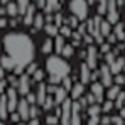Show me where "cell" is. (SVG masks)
Returning a JSON list of instances; mask_svg holds the SVG:
<instances>
[{
	"mask_svg": "<svg viewBox=\"0 0 125 125\" xmlns=\"http://www.w3.org/2000/svg\"><path fill=\"white\" fill-rule=\"evenodd\" d=\"M100 32L103 34L105 37H108L110 32H112V24L108 21H102V24H100Z\"/></svg>",
	"mask_w": 125,
	"mask_h": 125,
	"instance_id": "cell-27",
	"label": "cell"
},
{
	"mask_svg": "<svg viewBox=\"0 0 125 125\" xmlns=\"http://www.w3.org/2000/svg\"><path fill=\"white\" fill-rule=\"evenodd\" d=\"M17 112H19V115H21L22 120H29V118H31V103L27 102V98H22V100H19Z\"/></svg>",
	"mask_w": 125,
	"mask_h": 125,
	"instance_id": "cell-10",
	"label": "cell"
},
{
	"mask_svg": "<svg viewBox=\"0 0 125 125\" xmlns=\"http://www.w3.org/2000/svg\"><path fill=\"white\" fill-rule=\"evenodd\" d=\"M96 2H103V0H96Z\"/></svg>",
	"mask_w": 125,
	"mask_h": 125,
	"instance_id": "cell-55",
	"label": "cell"
},
{
	"mask_svg": "<svg viewBox=\"0 0 125 125\" xmlns=\"http://www.w3.org/2000/svg\"><path fill=\"white\" fill-rule=\"evenodd\" d=\"M37 69H39V68H37V64L32 61L31 64H29V66H27V74H29V76H32V74H34V73H36Z\"/></svg>",
	"mask_w": 125,
	"mask_h": 125,
	"instance_id": "cell-35",
	"label": "cell"
},
{
	"mask_svg": "<svg viewBox=\"0 0 125 125\" xmlns=\"http://www.w3.org/2000/svg\"><path fill=\"white\" fill-rule=\"evenodd\" d=\"M0 64H2V68H3L5 71H14V69H15V66H17L15 61H14L9 54H5V56H2V58H0Z\"/></svg>",
	"mask_w": 125,
	"mask_h": 125,
	"instance_id": "cell-16",
	"label": "cell"
},
{
	"mask_svg": "<svg viewBox=\"0 0 125 125\" xmlns=\"http://www.w3.org/2000/svg\"><path fill=\"white\" fill-rule=\"evenodd\" d=\"M117 41H118V39H117L115 34H110V36H108V44H115Z\"/></svg>",
	"mask_w": 125,
	"mask_h": 125,
	"instance_id": "cell-47",
	"label": "cell"
},
{
	"mask_svg": "<svg viewBox=\"0 0 125 125\" xmlns=\"http://www.w3.org/2000/svg\"><path fill=\"white\" fill-rule=\"evenodd\" d=\"M66 98H68V90H66L64 86H58L56 91H54V106L61 105Z\"/></svg>",
	"mask_w": 125,
	"mask_h": 125,
	"instance_id": "cell-14",
	"label": "cell"
},
{
	"mask_svg": "<svg viewBox=\"0 0 125 125\" xmlns=\"http://www.w3.org/2000/svg\"><path fill=\"white\" fill-rule=\"evenodd\" d=\"M17 91H19V95H24V96L31 91V78H29L27 73L19 78V81H17Z\"/></svg>",
	"mask_w": 125,
	"mask_h": 125,
	"instance_id": "cell-8",
	"label": "cell"
},
{
	"mask_svg": "<svg viewBox=\"0 0 125 125\" xmlns=\"http://www.w3.org/2000/svg\"><path fill=\"white\" fill-rule=\"evenodd\" d=\"M124 64H125V59H124V58H118V59H115V61L110 64V69H112V73H113V74H118V73L124 69Z\"/></svg>",
	"mask_w": 125,
	"mask_h": 125,
	"instance_id": "cell-20",
	"label": "cell"
},
{
	"mask_svg": "<svg viewBox=\"0 0 125 125\" xmlns=\"http://www.w3.org/2000/svg\"><path fill=\"white\" fill-rule=\"evenodd\" d=\"M100 81L105 84V88H110L113 84V73H112L108 64L100 66Z\"/></svg>",
	"mask_w": 125,
	"mask_h": 125,
	"instance_id": "cell-7",
	"label": "cell"
},
{
	"mask_svg": "<svg viewBox=\"0 0 125 125\" xmlns=\"http://www.w3.org/2000/svg\"><path fill=\"white\" fill-rule=\"evenodd\" d=\"M118 95H120V86H118V84L113 83L108 90H106V98H108V100H117Z\"/></svg>",
	"mask_w": 125,
	"mask_h": 125,
	"instance_id": "cell-21",
	"label": "cell"
},
{
	"mask_svg": "<svg viewBox=\"0 0 125 125\" xmlns=\"http://www.w3.org/2000/svg\"><path fill=\"white\" fill-rule=\"evenodd\" d=\"M37 115H39V108L36 105H31V118H37Z\"/></svg>",
	"mask_w": 125,
	"mask_h": 125,
	"instance_id": "cell-44",
	"label": "cell"
},
{
	"mask_svg": "<svg viewBox=\"0 0 125 125\" xmlns=\"http://www.w3.org/2000/svg\"><path fill=\"white\" fill-rule=\"evenodd\" d=\"M71 115H73V98H66L61 103V125H71Z\"/></svg>",
	"mask_w": 125,
	"mask_h": 125,
	"instance_id": "cell-4",
	"label": "cell"
},
{
	"mask_svg": "<svg viewBox=\"0 0 125 125\" xmlns=\"http://www.w3.org/2000/svg\"><path fill=\"white\" fill-rule=\"evenodd\" d=\"M113 106H115L113 100H108V98H106V102L102 105V110H103V113H110V112L113 110Z\"/></svg>",
	"mask_w": 125,
	"mask_h": 125,
	"instance_id": "cell-30",
	"label": "cell"
},
{
	"mask_svg": "<svg viewBox=\"0 0 125 125\" xmlns=\"http://www.w3.org/2000/svg\"><path fill=\"white\" fill-rule=\"evenodd\" d=\"M9 103H7V95H0V120H5L9 117Z\"/></svg>",
	"mask_w": 125,
	"mask_h": 125,
	"instance_id": "cell-17",
	"label": "cell"
},
{
	"mask_svg": "<svg viewBox=\"0 0 125 125\" xmlns=\"http://www.w3.org/2000/svg\"><path fill=\"white\" fill-rule=\"evenodd\" d=\"M5 90H7V81L5 80H0V95H3Z\"/></svg>",
	"mask_w": 125,
	"mask_h": 125,
	"instance_id": "cell-46",
	"label": "cell"
},
{
	"mask_svg": "<svg viewBox=\"0 0 125 125\" xmlns=\"http://www.w3.org/2000/svg\"><path fill=\"white\" fill-rule=\"evenodd\" d=\"M27 125H41V122H39L37 118H31V120H29V124H27Z\"/></svg>",
	"mask_w": 125,
	"mask_h": 125,
	"instance_id": "cell-50",
	"label": "cell"
},
{
	"mask_svg": "<svg viewBox=\"0 0 125 125\" xmlns=\"http://www.w3.org/2000/svg\"><path fill=\"white\" fill-rule=\"evenodd\" d=\"M10 120L14 122V124H19L22 118H21V115H19V112H12L10 113Z\"/></svg>",
	"mask_w": 125,
	"mask_h": 125,
	"instance_id": "cell-43",
	"label": "cell"
},
{
	"mask_svg": "<svg viewBox=\"0 0 125 125\" xmlns=\"http://www.w3.org/2000/svg\"><path fill=\"white\" fill-rule=\"evenodd\" d=\"M46 3H47V0H36V5H37L39 9H42V7H46Z\"/></svg>",
	"mask_w": 125,
	"mask_h": 125,
	"instance_id": "cell-49",
	"label": "cell"
},
{
	"mask_svg": "<svg viewBox=\"0 0 125 125\" xmlns=\"http://www.w3.org/2000/svg\"><path fill=\"white\" fill-rule=\"evenodd\" d=\"M3 71H5V69H3L2 64H0V80H3Z\"/></svg>",
	"mask_w": 125,
	"mask_h": 125,
	"instance_id": "cell-52",
	"label": "cell"
},
{
	"mask_svg": "<svg viewBox=\"0 0 125 125\" xmlns=\"http://www.w3.org/2000/svg\"><path fill=\"white\" fill-rule=\"evenodd\" d=\"M58 122H59V117L58 115H47L46 117V124L47 125H58Z\"/></svg>",
	"mask_w": 125,
	"mask_h": 125,
	"instance_id": "cell-33",
	"label": "cell"
},
{
	"mask_svg": "<svg viewBox=\"0 0 125 125\" xmlns=\"http://www.w3.org/2000/svg\"><path fill=\"white\" fill-rule=\"evenodd\" d=\"M84 93V84L80 81V83H74L73 88H71V98L73 100H80Z\"/></svg>",
	"mask_w": 125,
	"mask_h": 125,
	"instance_id": "cell-18",
	"label": "cell"
},
{
	"mask_svg": "<svg viewBox=\"0 0 125 125\" xmlns=\"http://www.w3.org/2000/svg\"><path fill=\"white\" fill-rule=\"evenodd\" d=\"M100 124H102L100 115L98 117H90V120H88V125H100Z\"/></svg>",
	"mask_w": 125,
	"mask_h": 125,
	"instance_id": "cell-42",
	"label": "cell"
},
{
	"mask_svg": "<svg viewBox=\"0 0 125 125\" xmlns=\"http://www.w3.org/2000/svg\"><path fill=\"white\" fill-rule=\"evenodd\" d=\"M124 102H125V91H120V95H118L117 100H115V106H117V108H122V106H124Z\"/></svg>",
	"mask_w": 125,
	"mask_h": 125,
	"instance_id": "cell-32",
	"label": "cell"
},
{
	"mask_svg": "<svg viewBox=\"0 0 125 125\" xmlns=\"http://www.w3.org/2000/svg\"><path fill=\"white\" fill-rule=\"evenodd\" d=\"M42 52H44V54H51V51H52V49H54V41H52V39H51V37H47V39H46V41L42 42Z\"/></svg>",
	"mask_w": 125,
	"mask_h": 125,
	"instance_id": "cell-25",
	"label": "cell"
},
{
	"mask_svg": "<svg viewBox=\"0 0 125 125\" xmlns=\"http://www.w3.org/2000/svg\"><path fill=\"white\" fill-rule=\"evenodd\" d=\"M68 9H69L71 15H74L78 21H86L88 19V14H90L88 0H69Z\"/></svg>",
	"mask_w": 125,
	"mask_h": 125,
	"instance_id": "cell-3",
	"label": "cell"
},
{
	"mask_svg": "<svg viewBox=\"0 0 125 125\" xmlns=\"http://www.w3.org/2000/svg\"><path fill=\"white\" fill-rule=\"evenodd\" d=\"M105 58H106V62H108V64H112V62L115 61V52H106Z\"/></svg>",
	"mask_w": 125,
	"mask_h": 125,
	"instance_id": "cell-45",
	"label": "cell"
},
{
	"mask_svg": "<svg viewBox=\"0 0 125 125\" xmlns=\"http://www.w3.org/2000/svg\"><path fill=\"white\" fill-rule=\"evenodd\" d=\"M7 25V22H5V19H0V27H5Z\"/></svg>",
	"mask_w": 125,
	"mask_h": 125,
	"instance_id": "cell-53",
	"label": "cell"
},
{
	"mask_svg": "<svg viewBox=\"0 0 125 125\" xmlns=\"http://www.w3.org/2000/svg\"><path fill=\"white\" fill-rule=\"evenodd\" d=\"M112 124V117H103L102 118V125H110Z\"/></svg>",
	"mask_w": 125,
	"mask_h": 125,
	"instance_id": "cell-48",
	"label": "cell"
},
{
	"mask_svg": "<svg viewBox=\"0 0 125 125\" xmlns=\"http://www.w3.org/2000/svg\"><path fill=\"white\" fill-rule=\"evenodd\" d=\"M124 117L117 115V117H112V125H124Z\"/></svg>",
	"mask_w": 125,
	"mask_h": 125,
	"instance_id": "cell-39",
	"label": "cell"
},
{
	"mask_svg": "<svg viewBox=\"0 0 125 125\" xmlns=\"http://www.w3.org/2000/svg\"><path fill=\"white\" fill-rule=\"evenodd\" d=\"M113 83H115V84H118V86L125 84V76H122V74L118 73V74H117V76L113 78Z\"/></svg>",
	"mask_w": 125,
	"mask_h": 125,
	"instance_id": "cell-36",
	"label": "cell"
},
{
	"mask_svg": "<svg viewBox=\"0 0 125 125\" xmlns=\"http://www.w3.org/2000/svg\"><path fill=\"white\" fill-rule=\"evenodd\" d=\"M7 15H10V17H15V15H21L19 14V7H17V3L15 2H9L7 3Z\"/></svg>",
	"mask_w": 125,
	"mask_h": 125,
	"instance_id": "cell-23",
	"label": "cell"
},
{
	"mask_svg": "<svg viewBox=\"0 0 125 125\" xmlns=\"http://www.w3.org/2000/svg\"><path fill=\"white\" fill-rule=\"evenodd\" d=\"M32 27H34V31H41V29H44V15H42V14H36V19H34Z\"/></svg>",
	"mask_w": 125,
	"mask_h": 125,
	"instance_id": "cell-26",
	"label": "cell"
},
{
	"mask_svg": "<svg viewBox=\"0 0 125 125\" xmlns=\"http://www.w3.org/2000/svg\"><path fill=\"white\" fill-rule=\"evenodd\" d=\"M125 27H124V24L122 22H117L115 24V29H113V34L117 36V39L118 41H124L125 39V31H124Z\"/></svg>",
	"mask_w": 125,
	"mask_h": 125,
	"instance_id": "cell-22",
	"label": "cell"
},
{
	"mask_svg": "<svg viewBox=\"0 0 125 125\" xmlns=\"http://www.w3.org/2000/svg\"><path fill=\"white\" fill-rule=\"evenodd\" d=\"M64 46H66V37L61 36V34H58L56 39H54V51H56L58 54H61L62 49H64Z\"/></svg>",
	"mask_w": 125,
	"mask_h": 125,
	"instance_id": "cell-19",
	"label": "cell"
},
{
	"mask_svg": "<svg viewBox=\"0 0 125 125\" xmlns=\"http://www.w3.org/2000/svg\"><path fill=\"white\" fill-rule=\"evenodd\" d=\"M15 3H17V7H19V14L24 15L25 10H27V7L31 5V0H15Z\"/></svg>",
	"mask_w": 125,
	"mask_h": 125,
	"instance_id": "cell-29",
	"label": "cell"
},
{
	"mask_svg": "<svg viewBox=\"0 0 125 125\" xmlns=\"http://www.w3.org/2000/svg\"><path fill=\"white\" fill-rule=\"evenodd\" d=\"M25 98H27V102H29V103H31V105L37 103V96H36L34 93H31V91H29V93L25 95Z\"/></svg>",
	"mask_w": 125,
	"mask_h": 125,
	"instance_id": "cell-40",
	"label": "cell"
},
{
	"mask_svg": "<svg viewBox=\"0 0 125 125\" xmlns=\"http://www.w3.org/2000/svg\"><path fill=\"white\" fill-rule=\"evenodd\" d=\"M59 32H61V36H64V37H68V36L73 34L71 32V27H68V25H62L61 29H59Z\"/></svg>",
	"mask_w": 125,
	"mask_h": 125,
	"instance_id": "cell-37",
	"label": "cell"
},
{
	"mask_svg": "<svg viewBox=\"0 0 125 125\" xmlns=\"http://www.w3.org/2000/svg\"><path fill=\"white\" fill-rule=\"evenodd\" d=\"M80 80L83 84H88L91 81V68L88 66V62H81L80 66Z\"/></svg>",
	"mask_w": 125,
	"mask_h": 125,
	"instance_id": "cell-12",
	"label": "cell"
},
{
	"mask_svg": "<svg viewBox=\"0 0 125 125\" xmlns=\"http://www.w3.org/2000/svg\"><path fill=\"white\" fill-rule=\"evenodd\" d=\"M91 93L96 96V103H103V98L106 96V93H105V84L102 83V81L91 83Z\"/></svg>",
	"mask_w": 125,
	"mask_h": 125,
	"instance_id": "cell-9",
	"label": "cell"
},
{
	"mask_svg": "<svg viewBox=\"0 0 125 125\" xmlns=\"http://www.w3.org/2000/svg\"><path fill=\"white\" fill-rule=\"evenodd\" d=\"M3 49L5 54H9L15 61V68L25 69L36 58L34 41L24 32H9L7 36H3Z\"/></svg>",
	"mask_w": 125,
	"mask_h": 125,
	"instance_id": "cell-1",
	"label": "cell"
},
{
	"mask_svg": "<svg viewBox=\"0 0 125 125\" xmlns=\"http://www.w3.org/2000/svg\"><path fill=\"white\" fill-rule=\"evenodd\" d=\"M102 52H108V42L102 46Z\"/></svg>",
	"mask_w": 125,
	"mask_h": 125,
	"instance_id": "cell-51",
	"label": "cell"
},
{
	"mask_svg": "<svg viewBox=\"0 0 125 125\" xmlns=\"http://www.w3.org/2000/svg\"><path fill=\"white\" fill-rule=\"evenodd\" d=\"M54 7H58V0H47L46 10H47V12H49V10H54Z\"/></svg>",
	"mask_w": 125,
	"mask_h": 125,
	"instance_id": "cell-38",
	"label": "cell"
},
{
	"mask_svg": "<svg viewBox=\"0 0 125 125\" xmlns=\"http://www.w3.org/2000/svg\"><path fill=\"white\" fill-rule=\"evenodd\" d=\"M102 112H103V110H102V105L100 103H93V105L88 106V115H90V117H98Z\"/></svg>",
	"mask_w": 125,
	"mask_h": 125,
	"instance_id": "cell-24",
	"label": "cell"
},
{
	"mask_svg": "<svg viewBox=\"0 0 125 125\" xmlns=\"http://www.w3.org/2000/svg\"><path fill=\"white\" fill-rule=\"evenodd\" d=\"M32 78H34V81H37V83H41L42 80H44V73H42V69H37L34 74H32Z\"/></svg>",
	"mask_w": 125,
	"mask_h": 125,
	"instance_id": "cell-34",
	"label": "cell"
},
{
	"mask_svg": "<svg viewBox=\"0 0 125 125\" xmlns=\"http://www.w3.org/2000/svg\"><path fill=\"white\" fill-rule=\"evenodd\" d=\"M36 7H37V5H34V3H31V5L27 7V10H25V14H24V24H25V25H32V24H34V19H36Z\"/></svg>",
	"mask_w": 125,
	"mask_h": 125,
	"instance_id": "cell-13",
	"label": "cell"
},
{
	"mask_svg": "<svg viewBox=\"0 0 125 125\" xmlns=\"http://www.w3.org/2000/svg\"><path fill=\"white\" fill-rule=\"evenodd\" d=\"M7 103H9V112H17V105H19V91L15 90V86L7 90Z\"/></svg>",
	"mask_w": 125,
	"mask_h": 125,
	"instance_id": "cell-5",
	"label": "cell"
},
{
	"mask_svg": "<svg viewBox=\"0 0 125 125\" xmlns=\"http://www.w3.org/2000/svg\"><path fill=\"white\" fill-rule=\"evenodd\" d=\"M44 31L47 32V36L49 37H56L58 36V32H59V29H58V25H54V24H47V25H44Z\"/></svg>",
	"mask_w": 125,
	"mask_h": 125,
	"instance_id": "cell-28",
	"label": "cell"
},
{
	"mask_svg": "<svg viewBox=\"0 0 125 125\" xmlns=\"http://www.w3.org/2000/svg\"><path fill=\"white\" fill-rule=\"evenodd\" d=\"M73 54H74V49H73V46L66 44V46H64V49H62V52H61V56H64V58L68 59V58H71Z\"/></svg>",
	"mask_w": 125,
	"mask_h": 125,
	"instance_id": "cell-31",
	"label": "cell"
},
{
	"mask_svg": "<svg viewBox=\"0 0 125 125\" xmlns=\"http://www.w3.org/2000/svg\"><path fill=\"white\" fill-rule=\"evenodd\" d=\"M106 21L110 22L112 25H115L118 22V5L115 0H108L106 5Z\"/></svg>",
	"mask_w": 125,
	"mask_h": 125,
	"instance_id": "cell-6",
	"label": "cell"
},
{
	"mask_svg": "<svg viewBox=\"0 0 125 125\" xmlns=\"http://www.w3.org/2000/svg\"><path fill=\"white\" fill-rule=\"evenodd\" d=\"M86 62H88V66L91 68V69H95L96 68V64H98V51H96V47L95 46H88V51H86Z\"/></svg>",
	"mask_w": 125,
	"mask_h": 125,
	"instance_id": "cell-11",
	"label": "cell"
},
{
	"mask_svg": "<svg viewBox=\"0 0 125 125\" xmlns=\"http://www.w3.org/2000/svg\"><path fill=\"white\" fill-rule=\"evenodd\" d=\"M62 86H64L66 90H69V91H71V88H73V81H71V78H68V76H66V78L62 80Z\"/></svg>",
	"mask_w": 125,
	"mask_h": 125,
	"instance_id": "cell-41",
	"label": "cell"
},
{
	"mask_svg": "<svg viewBox=\"0 0 125 125\" xmlns=\"http://www.w3.org/2000/svg\"><path fill=\"white\" fill-rule=\"evenodd\" d=\"M0 125H5V124H3V122H2V120H0Z\"/></svg>",
	"mask_w": 125,
	"mask_h": 125,
	"instance_id": "cell-54",
	"label": "cell"
},
{
	"mask_svg": "<svg viewBox=\"0 0 125 125\" xmlns=\"http://www.w3.org/2000/svg\"><path fill=\"white\" fill-rule=\"evenodd\" d=\"M47 86H46V83H39V86H37V93H36V96H37V105H44V102H46V98H47Z\"/></svg>",
	"mask_w": 125,
	"mask_h": 125,
	"instance_id": "cell-15",
	"label": "cell"
},
{
	"mask_svg": "<svg viewBox=\"0 0 125 125\" xmlns=\"http://www.w3.org/2000/svg\"><path fill=\"white\" fill-rule=\"evenodd\" d=\"M46 71L49 74V84H59L66 76L71 73V66L66 61V58L58 54V56H47L46 59Z\"/></svg>",
	"mask_w": 125,
	"mask_h": 125,
	"instance_id": "cell-2",
	"label": "cell"
}]
</instances>
